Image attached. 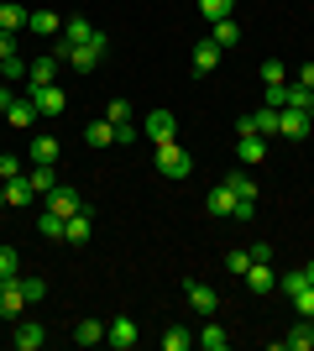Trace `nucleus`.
Wrapping results in <instances>:
<instances>
[{"mask_svg": "<svg viewBox=\"0 0 314 351\" xmlns=\"http://www.w3.org/2000/svg\"><path fill=\"white\" fill-rule=\"evenodd\" d=\"M225 267H231V273H236V278H246V267H252V247H246V252H231V257H225Z\"/></svg>", "mask_w": 314, "mask_h": 351, "instance_id": "38", "label": "nucleus"}, {"mask_svg": "<svg viewBox=\"0 0 314 351\" xmlns=\"http://www.w3.org/2000/svg\"><path fill=\"white\" fill-rule=\"evenodd\" d=\"M84 142H90L94 152H105V147L116 142V126H110V121H90V126H84Z\"/></svg>", "mask_w": 314, "mask_h": 351, "instance_id": "25", "label": "nucleus"}, {"mask_svg": "<svg viewBox=\"0 0 314 351\" xmlns=\"http://www.w3.org/2000/svg\"><path fill=\"white\" fill-rule=\"evenodd\" d=\"M90 236H94V220H90V210H79V215H68V220H63V241H68V247H84Z\"/></svg>", "mask_w": 314, "mask_h": 351, "instance_id": "9", "label": "nucleus"}, {"mask_svg": "<svg viewBox=\"0 0 314 351\" xmlns=\"http://www.w3.org/2000/svg\"><path fill=\"white\" fill-rule=\"evenodd\" d=\"M199 346H205V351H225V346H231V330H225V325H215V320H209L205 325V330H199Z\"/></svg>", "mask_w": 314, "mask_h": 351, "instance_id": "26", "label": "nucleus"}, {"mask_svg": "<svg viewBox=\"0 0 314 351\" xmlns=\"http://www.w3.org/2000/svg\"><path fill=\"white\" fill-rule=\"evenodd\" d=\"M21 293H27V304H42V299H47V283L37 278V273H21Z\"/></svg>", "mask_w": 314, "mask_h": 351, "instance_id": "34", "label": "nucleus"}, {"mask_svg": "<svg viewBox=\"0 0 314 351\" xmlns=\"http://www.w3.org/2000/svg\"><path fill=\"white\" fill-rule=\"evenodd\" d=\"M27 178H31V189H37V194H53V189H58V168H53V162H31Z\"/></svg>", "mask_w": 314, "mask_h": 351, "instance_id": "21", "label": "nucleus"}, {"mask_svg": "<svg viewBox=\"0 0 314 351\" xmlns=\"http://www.w3.org/2000/svg\"><path fill=\"white\" fill-rule=\"evenodd\" d=\"M47 210H53V215H63V220H68V215H79V210H84V199H79V194L68 189V184H58V189L47 194Z\"/></svg>", "mask_w": 314, "mask_h": 351, "instance_id": "14", "label": "nucleus"}, {"mask_svg": "<svg viewBox=\"0 0 314 351\" xmlns=\"http://www.w3.org/2000/svg\"><path fill=\"white\" fill-rule=\"evenodd\" d=\"M27 5H11V0H0V32H21L27 27Z\"/></svg>", "mask_w": 314, "mask_h": 351, "instance_id": "27", "label": "nucleus"}, {"mask_svg": "<svg viewBox=\"0 0 314 351\" xmlns=\"http://www.w3.org/2000/svg\"><path fill=\"white\" fill-rule=\"evenodd\" d=\"M246 289H252V293H272V289H278L272 263H252V267H246Z\"/></svg>", "mask_w": 314, "mask_h": 351, "instance_id": "17", "label": "nucleus"}, {"mask_svg": "<svg viewBox=\"0 0 314 351\" xmlns=\"http://www.w3.org/2000/svg\"><path fill=\"white\" fill-rule=\"evenodd\" d=\"M199 16H205V21H220V16H236V0H199Z\"/></svg>", "mask_w": 314, "mask_h": 351, "instance_id": "32", "label": "nucleus"}, {"mask_svg": "<svg viewBox=\"0 0 314 351\" xmlns=\"http://www.w3.org/2000/svg\"><path fill=\"white\" fill-rule=\"evenodd\" d=\"M267 105H272V110H283V105H288V84H267Z\"/></svg>", "mask_w": 314, "mask_h": 351, "instance_id": "41", "label": "nucleus"}, {"mask_svg": "<svg viewBox=\"0 0 314 351\" xmlns=\"http://www.w3.org/2000/svg\"><path fill=\"white\" fill-rule=\"evenodd\" d=\"M21 309H27V293H21V278L0 283V320H16Z\"/></svg>", "mask_w": 314, "mask_h": 351, "instance_id": "10", "label": "nucleus"}, {"mask_svg": "<svg viewBox=\"0 0 314 351\" xmlns=\"http://www.w3.org/2000/svg\"><path fill=\"white\" fill-rule=\"evenodd\" d=\"M220 184H225L231 194H236V205H257V184H252L246 173H241V168H236V173H225Z\"/></svg>", "mask_w": 314, "mask_h": 351, "instance_id": "19", "label": "nucleus"}, {"mask_svg": "<svg viewBox=\"0 0 314 351\" xmlns=\"http://www.w3.org/2000/svg\"><path fill=\"white\" fill-rule=\"evenodd\" d=\"M309 330H314V315H309Z\"/></svg>", "mask_w": 314, "mask_h": 351, "instance_id": "50", "label": "nucleus"}, {"mask_svg": "<svg viewBox=\"0 0 314 351\" xmlns=\"http://www.w3.org/2000/svg\"><path fill=\"white\" fill-rule=\"evenodd\" d=\"M53 79H58V58H53V53L27 63V89H42V84H53Z\"/></svg>", "mask_w": 314, "mask_h": 351, "instance_id": "15", "label": "nucleus"}, {"mask_svg": "<svg viewBox=\"0 0 314 351\" xmlns=\"http://www.w3.org/2000/svg\"><path fill=\"white\" fill-rule=\"evenodd\" d=\"M53 58H58V63H68V69H79V73L100 69V58H105V32H94L90 43H79V47H63V43H53Z\"/></svg>", "mask_w": 314, "mask_h": 351, "instance_id": "1", "label": "nucleus"}, {"mask_svg": "<svg viewBox=\"0 0 314 351\" xmlns=\"http://www.w3.org/2000/svg\"><path fill=\"white\" fill-rule=\"evenodd\" d=\"M31 178L27 173H16V178H5V205H31Z\"/></svg>", "mask_w": 314, "mask_h": 351, "instance_id": "23", "label": "nucleus"}, {"mask_svg": "<svg viewBox=\"0 0 314 351\" xmlns=\"http://www.w3.org/2000/svg\"><path fill=\"white\" fill-rule=\"evenodd\" d=\"M11 278H21V252L0 247V283H11Z\"/></svg>", "mask_w": 314, "mask_h": 351, "instance_id": "31", "label": "nucleus"}, {"mask_svg": "<svg viewBox=\"0 0 314 351\" xmlns=\"http://www.w3.org/2000/svg\"><path fill=\"white\" fill-rule=\"evenodd\" d=\"M293 309H299L304 320H309V315H314V283H304V289L293 293Z\"/></svg>", "mask_w": 314, "mask_h": 351, "instance_id": "39", "label": "nucleus"}, {"mask_svg": "<svg viewBox=\"0 0 314 351\" xmlns=\"http://www.w3.org/2000/svg\"><path fill=\"white\" fill-rule=\"evenodd\" d=\"M236 158L246 162V168H257V162L267 158V136H252V132H241V136H236Z\"/></svg>", "mask_w": 314, "mask_h": 351, "instance_id": "13", "label": "nucleus"}, {"mask_svg": "<svg viewBox=\"0 0 314 351\" xmlns=\"http://www.w3.org/2000/svg\"><path fill=\"white\" fill-rule=\"evenodd\" d=\"M31 100H37V116H63L68 110V95H63V84H42V89H27Z\"/></svg>", "mask_w": 314, "mask_h": 351, "instance_id": "6", "label": "nucleus"}, {"mask_svg": "<svg viewBox=\"0 0 314 351\" xmlns=\"http://www.w3.org/2000/svg\"><path fill=\"white\" fill-rule=\"evenodd\" d=\"M5 121H11V126H31V121H37V100H31V95H16V105L5 110Z\"/></svg>", "mask_w": 314, "mask_h": 351, "instance_id": "24", "label": "nucleus"}, {"mask_svg": "<svg viewBox=\"0 0 314 351\" xmlns=\"http://www.w3.org/2000/svg\"><path fill=\"white\" fill-rule=\"evenodd\" d=\"M142 132H147V142H173V132H179V121H173V110H152L147 121H142Z\"/></svg>", "mask_w": 314, "mask_h": 351, "instance_id": "7", "label": "nucleus"}, {"mask_svg": "<svg viewBox=\"0 0 314 351\" xmlns=\"http://www.w3.org/2000/svg\"><path fill=\"white\" fill-rule=\"evenodd\" d=\"M189 168H194V158H189L179 142H157V173L163 178H183Z\"/></svg>", "mask_w": 314, "mask_h": 351, "instance_id": "2", "label": "nucleus"}, {"mask_svg": "<svg viewBox=\"0 0 314 351\" xmlns=\"http://www.w3.org/2000/svg\"><path fill=\"white\" fill-rule=\"evenodd\" d=\"M27 27H31V37H58V32H63V16L58 11H31Z\"/></svg>", "mask_w": 314, "mask_h": 351, "instance_id": "18", "label": "nucleus"}, {"mask_svg": "<svg viewBox=\"0 0 314 351\" xmlns=\"http://www.w3.org/2000/svg\"><path fill=\"white\" fill-rule=\"evenodd\" d=\"M90 37H94V21H90V16H68V21H63V32H58L63 47H79V43H90Z\"/></svg>", "mask_w": 314, "mask_h": 351, "instance_id": "11", "label": "nucleus"}, {"mask_svg": "<svg viewBox=\"0 0 314 351\" xmlns=\"http://www.w3.org/2000/svg\"><path fill=\"white\" fill-rule=\"evenodd\" d=\"M299 89H314V63H304V69H299Z\"/></svg>", "mask_w": 314, "mask_h": 351, "instance_id": "45", "label": "nucleus"}, {"mask_svg": "<svg viewBox=\"0 0 314 351\" xmlns=\"http://www.w3.org/2000/svg\"><path fill=\"white\" fill-rule=\"evenodd\" d=\"M5 63V84H27V63H21V53L16 58H0Z\"/></svg>", "mask_w": 314, "mask_h": 351, "instance_id": "37", "label": "nucleus"}, {"mask_svg": "<svg viewBox=\"0 0 314 351\" xmlns=\"http://www.w3.org/2000/svg\"><path fill=\"white\" fill-rule=\"evenodd\" d=\"M272 257H278V252H272L267 241H257V247H252V263H272Z\"/></svg>", "mask_w": 314, "mask_h": 351, "instance_id": "44", "label": "nucleus"}, {"mask_svg": "<svg viewBox=\"0 0 314 351\" xmlns=\"http://www.w3.org/2000/svg\"><path fill=\"white\" fill-rule=\"evenodd\" d=\"M105 121H110V126H126V121H131V105H126V100H110Z\"/></svg>", "mask_w": 314, "mask_h": 351, "instance_id": "40", "label": "nucleus"}, {"mask_svg": "<svg viewBox=\"0 0 314 351\" xmlns=\"http://www.w3.org/2000/svg\"><path fill=\"white\" fill-rule=\"evenodd\" d=\"M105 341V325L100 320H79L74 325V346H100Z\"/></svg>", "mask_w": 314, "mask_h": 351, "instance_id": "28", "label": "nucleus"}, {"mask_svg": "<svg viewBox=\"0 0 314 351\" xmlns=\"http://www.w3.org/2000/svg\"><path fill=\"white\" fill-rule=\"evenodd\" d=\"M0 210H5V178H0Z\"/></svg>", "mask_w": 314, "mask_h": 351, "instance_id": "48", "label": "nucleus"}, {"mask_svg": "<svg viewBox=\"0 0 314 351\" xmlns=\"http://www.w3.org/2000/svg\"><path fill=\"white\" fill-rule=\"evenodd\" d=\"M16 173H27V168H21V158L5 152V158H0V178H16Z\"/></svg>", "mask_w": 314, "mask_h": 351, "instance_id": "42", "label": "nucleus"}, {"mask_svg": "<svg viewBox=\"0 0 314 351\" xmlns=\"http://www.w3.org/2000/svg\"><path fill=\"white\" fill-rule=\"evenodd\" d=\"M0 58H16V32H0Z\"/></svg>", "mask_w": 314, "mask_h": 351, "instance_id": "43", "label": "nucleus"}, {"mask_svg": "<svg viewBox=\"0 0 314 351\" xmlns=\"http://www.w3.org/2000/svg\"><path fill=\"white\" fill-rule=\"evenodd\" d=\"M278 126H283V116H278L272 105H262V110H252V116L236 121V136H241V132H252V136H278Z\"/></svg>", "mask_w": 314, "mask_h": 351, "instance_id": "3", "label": "nucleus"}, {"mask_svg": "<svg viewBox=\"0 0 314 351\" xmlns=\"http://www.w3.org/2000/svg\"><path fill=\"white\" fill-rule=\"evenodd\" d=\"M262 84H288V69H283V58H262Z\"/></svg>", "mask_w": 314, "mask_h": 351, "instance_id": "33", "label": "nucleus"}, {"mask_svg": "<svg viewBox=\"0 0 314 351\" xmlns=\"http://www.w3.org/2000/svg\"><path fill=\"white\" fill-rule=\"evenodd\" d=\"M189 69H194V79L215 73V69H220V47H215V43H199V47H194V58H189Z\"/></svg>", "mask_w": 314, "mask_h": 351, "instance_id": "16", "label": "nucleus"}, {"mask_svg": "<svg viewBox=\"0 0 314 351\" xmlns=\"http://www.w3.org/2000/svg\"><path fill=\"white\" fill-rule=\"evenodd\" d=\"M189 346H194V330H183V325H173L163 336V351H189Z\"/></svg>", "mask_w": 314, "mask_h": 351, "instance_id": "35", "label": "nucleus"}, {"mask_svg": "<svg viewBox=\"0 0 314 351\" xmlns=\"http://www.w3.org/2000/svg\"><path fill=\"white\" fill-rule=\"evenodd\" d=\"M304 278H309V283H314V257H309V263H304Z\"/></svg>", "mask_w": 314, "mask_h": 351, "instance_id": "47", "label": "nucleus"}, {"mask_svg": "<svg viewBox=\"0 0 314 351\" xmlns=\"http://www.w3.org/2000/svg\"><path fill=\"white\" fill-rule=\"evenodd\" d=\"M278 116H283V126H278L283 142H304V136L314 132V116H309V110H293V105H288V110H278Z\"/></svg>", "mask_w": 314, "mask_h": 351, "instance_id": "5", "label": "nucleus"}, {"mask_svg": "<svg viewBox=\"0 0 314 351\" xmlns=\"http://www.w3.org/2000/svg\"><path fill=\"white\" fill-rule=\"evenodd\" d=\"M283 346H288V351H314V330H309V320L293 325V330L283 336Z\"/></svg>", "mask_w": 314, "mask_h": 351, "instance_id": "29", "label": "nucleus"}, {"mask_svg": "<svg viewBox=\"0 0 314 351\" xmlns=\"http://www.w3.org/2000/svg\"><path fill=\"white\" fill-rule=\"evenodd\" d=\"M183 304L194 309V315H205V320H209V315H215V309H220V299H215V289H209V283L189 278V283H183Z\"/></svg>", "mask_w": 314, "mask_h": 351, "instance_id": "4", "label": "nucleus"}, {"mask_svg": "<svg viewBox=\"0 0 314 351\" xmlns=\"http://www.w3.org/2000/svg\"><path fill=\"white\" fill-rule=\"evenodd\" d=\"M11 105H16V95H11V89H5V84H0V116H5Z\"/></svg>", "mask_w": 314, "mask_h": 351, "instance_id": "46", "label": "nucleus"}, {"mask_svg": "<svg viewBox=\"0 0 314 351\" xmlns=\"http://www.w3.org/2000/svg\"><path fill=\"white\" fill-rule=\"evenodd\" d=\"M31 162H58V136H31Z\"/></svg>", "mask_w": 314, "mask_h": 351, "instance_id": "30", "label": "nucleus"}, {"mask_svg": "<svg viewBox=\"0 0 314 351\" xmlns=\"http://www.w3.org/2000/svg\"><path fill=\"white\" fill-rule=\"evenodd\" d=\"M37 231H42L47 241H63V215H53V210H42V220H37Z\"/></svg>", "mask_w": 314, "mask_h": 351, "instance_id": "36", "label": "nucleus"}, {"mask_svg": "<svg viewBox=\"0 0 314 351\" xmlns=\"http://www.w3.org/2000/svg\"><path fill=\"white\" fill-rule=\"evenodd\" d=\"M205 210H209V215H236V194L225 189V184H215L209 199H205Z\"/></svg>", "mask_w": 314, "mask_h": 351, "instance_id": "22", "label": "nucleus"}, {"mask_svg": "<svg viewBox=\"0 0 314 351\" xmlns=\"http://www.w3.org/2000/svg\"><path fill=\"white\" fill-rule=\"evenodd\" d=\"M209 43L220 47V53H225V47H236V43H241V21H236V16H220V21H209Z\"/></svg>", "mask_w": 314, "mask_h": 351, "instance_id": "12", "label": "nucleus"}, {"mask_svg": "<svg viewBox=\"0 0 314 351\" xmlns=\"http://www.w3.org/2000/svg\"><path fill=\"white\" fill-rule=\"evenodd\" d=\"M0 84H5V63H0Z\"/></svg>", "mask_w": 314, "mask_h": 351, "instance_id": "49", "label": "nucleus"}, {"mask_svg": "<svg viewBox=\"0 0 314 351\" xmlns=\"http://www.w3.org/2000/svg\"><path fill=\"white\" fill-rule=\"evenodd\" d=\"M105 341H110L116 351H131L136 346V320H131V315H116V320L105 325Z\"/></svg>", "mask_w": 314, "mask_h": 351, "instance_id": "8", "label": "nucleus"}, {"mask_svg": "<svg viewBox=\"0 0 314 351\" xmlns=\"http://www.w3.org/2000/svg\"><path fill=\"white\" fill-rule=\"evenodd\" d=\"M42 341H47V330H42L37 320H31V325H16V330H11V346H16V351H37Z\"/></svg>", "mask_w": 314, "mask_h": 351, "instance_id": "20", "label": "nucleus"}]
</instances>
